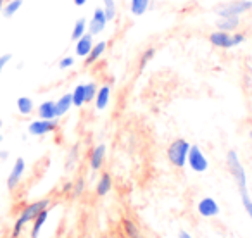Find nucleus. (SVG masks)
Returning <instances> with one entry per match:
<instances>
[{"label":"nucleus","mask_w":252,"mask_h":238,"mask_svg":"<svg viewBox=\"0 0 252 238\" xmlns=\"http://www.w3.org/2000/svg\"><path fill=\"white\" fill-rule=\"evenodd\" d=\"M45 209H50V199H40V200H35V202H30L19 210V216L16 219L14 226H12V231H11V238H19L25 231V226L30 224L36 216H38L42 210Z\"/></svg>","instance_id":"1"},{"label":"nucleus","mask_w":252,"mask_h":238,"mask_svg":"<svg viewBox=\"0 0 252 238\" xmlns=\"http://www.w3.org/2000/svg\"><path fill=\"white\" fill-rule=\"evenodd\" d=\"M192 147L189 140L185 138H176L166 149V157H168L169 164L176 169H183L187 166V157H189V150Z\"/></svg>","instance_id":"2"},{"label":"nucleus","mask_w":252,"mask_h":238,"mask_svg":"<svg viewBox=\"0 0 252 238\" xmlns=\"http://www.w3.org/2000/svg\"><path fill=\"white\" fill-rule=\"evenodd\" d=\"M245 35L242 31H233V33H228V31H213L209 35V43L216 49H223V50H230L235 49V47H240L242 43H245Z\"/></svg>","instance_id":"3"},{"label":"nucleus","mask_w":252,"mask_h":238,"mask_svg":"<svg viewBox=\"0 0 252 238\" xmlns=\"http://www.w3.org/2000/svg\"><path fill=\"white\" fill-rule=\"evenodd\" d=\"M226 168L230 171L231 178L237 183L238 193L249 192L247 190V173H245V168L242 166L240 157L235 150H228L226 152Z\"/></svg>","instance_id":"4"},{"label":"nucleus","mask_w":252,"mask_h":238,"mask_svg":"<svg viewBox=\"0 0 252 238\" xmlns=\"http://www.w3.org/2000/svg\"><path fill=\"white\" fill-rule=\"evenodd\" d=\"M252 11V0H231V2H223L220 4L214 12L218 18H231V16H240L247 14Z\"/></svg>","instance_id":"5"},{"label":"nucleus","mask_w":252,"mask_h":238,"mask_svg":"<svg viewBox=\"0 0 252 238\" xmlns=\"http://www.w3.org/2000/svg\"><path fill=\"white\" fill-rule=\"evenodd\" d=\"M187 166L193 173H206L209 169V161H207L206 154H204L199 145H192L190 147L189 157H187Z\"/></svg>","instance_id":"6"},{"label":"nucleus","mask_w":252,"mask_h":238,"mask_svg":"<svg viewBox=\"0 0 252 238\" xmlns=\"http://www.w3.org/2000/svg\"><path fill=\"white\" fill-rule=\"evenodd\" d=\"M59 128V123L57 119H35L32 121L28 126V133L33 135V137H45L49 133H54V131Z\"/></svg>","instance_id":"7"},{"label":"nucleus","mask_w":252,"mask_h":238,"mask_svg":"<svg viewBox=\"0 0 252 238\" xmlns=\"http://www.w3.org/2000/svg\"><path fill=\"white\" fill-rule=\"evenodd\" d=\"M25 171H26V161L23 157H18L14 161V164H12V169L7 176V181H5L9 192H14V190L18 188L23 176H25Z\"/></svg>","instance_id":"8"},{"label":"nucleus","mask_w":252,"mask_h":238,"mask_svg":"<svg viewBox=\"0 0 252 238\" xmlns=\"http://www.w3.org/2000/svg\"><path fill=\"white\" fill-rule=\"evenodd\" d=\"M107 18H105V12L102 7H97L94 11V14H92L90 21H88V33H90L92 36H97L100 35L102 31H105V28H107Z\"/></svg>","instance_id":"9"},{"label":"nucleus","mask_w":252,"mask_h":238,"mask_svg":"<svg viewBox=\"0 0 252 238\" xmlns=\"http://www.w3.org/2000/svg\"><path fill=\"white\" fill-rule=\"evenodd\" d=\"M105 154H107V147L104 144L95 145L94 149L90 150V155H88V166L94 173L100 171L102 166L105 162Z\"/></svg>","instance_id":"10"},{"label":"nucleus","mask_w":252,"mask_h":238,"mask_svg":"<svg viewBox=\"0 0 252 238\" xmlns=\"http://www.w3.org/2000/svg\"><path fill=\"white\" fill-rule=\"evenodd\" d=\"M220 204L213 199V197H204V199L199 200L197 204V212L200 214L206 219H211V217H216L220 214Z\"/></svg>","instance_id":"11"},{"label":"nucleus","mask_w":252,"mask_h":238,"mask_svg":"<svg viewBox=\"0 0 252 238\" xmlns=\"http://www.w3.org/2000/svg\"><path fill=\"white\" fill-rule=\"evenodd\" d=\"M105 50H107V42L105 40H100V42H95L94 47H92V50L88 52V56L83 59V64L85 66H94V64H97L98 60L102 59V56L105 54Z\"/></svg>","instance_id":"12"},{"label":"nucleus","mask_w":252,"mask_h":238,"mask_svg":"<svg viewBox=\"0 0 252 238\" xmlns=\"http://www.w3.org/2000/svg\"><path fill=\"white\" fill-rule=\"evenodd\" d=\"M94 36L90 35V33H85L81 38H78L76 42H74V54H76V57H87L88 52L92 50V47H94Z\"/></svg>","instance_id":"13"},{"label":"nucleus","mask_w":252,"mask_h":238,"mask_svg":"<svg viewBox=\"0 0 252 238\" xmlns=\"http://www.w3.org/2000/svg\"><path fill=\"white\" fill-rule=\"evenodd\" d=\"M94 102H95V109H97V111H104V109H107L109 102H111V87H109V85H102V87H98Z\"/></svg>","instance_id":"14"},{"label":"nucleus","mask_w":252,"mask_h":238,"mask_svg":"<svg viewBox=\"0 0 252 238\" xmlns=\"http://www.w3.org/2000/svg\"><path fill=\"white\" fill-rule=\"evenodd\" d=\"M214 25H216V30H220V31L233 33V31H238L240 18H237V16H231V18H218Z\"/></svg>","instance_id":"15"},{"label":"nucleus","mask_w":252,"mask_h":238,"mask_svg":"<svg viewBox=\"0 0 252 238\" xmlns=\"http://www.w3.org/2000/svg\"><path fill=\"white\" fill-rule=\"evenodd\" d=\"M112 190V176L109 173H102L97 179V185H95V193L98 197H105Z\"/></svg>","instance_id":"16"},{"label":"nucleus","mask_w":252,"mask_h":238,"mask_svg":"<svg viewBox=\"0 0 252 238\" xmlns=\"http://www.w3.org/2000/svg\"><path fill=\"white\" fill-rule=\"evenodd\" d=\"M121 226H123V231H125L126 238H145L144 235H142V230L138 228V224L135 223L133 219H130V217H125Z\"/></svg>","instance_id":"17"},{"label":"nucleus","mask_w":252,"mask_h":238,"mask_svg":"<svg viewBox=\"0 0 252 238\" xmlns=\"http://www.w3.org/2000/svg\"><path fill=\"white\" fill-rule=\"evenodd\" d=\"M36 114L40 119H57L56 114V102L54 100H45L38 105L36 109Z\"/></svg>","instance_id":"18"},{"label":"nucleus","mask_w":252,"mask_h":238,"mask_svg":"<svg viewBox=\"0 0 252 238\" xmlns=\"http://www.w3.org/2000/svg\"><path fill=\"white\" fill-rule=\"evenodd\" d=\"M73 107V98H71V93H64L61 98L56 100V114H57V119L66 116L67 112L71 111Z\"/></svg>","instance_id":"19"},{"label":"nucleus","mask_w":252,"mask_h":238,"mask_svg":"<svg viewBox=\"0 0 252 238\" xmlns=\"http://www.w3.org/2000/svg\"><path fill=\"white\" fill-rule=\"evenodd\" d=\"M49 219V209L42 210L35 219L32 221V231H30V238H38L40 237V231H42L43 224L47 223Z\"/></svg>","instance_id":"20"},{"label":"nucleus","mask_w":252,"mask_h":238,"mask_svg":"<svg viewBox=\"0 0 252 238\" xmlns=\"http://www.w3.org/2000/svg\"><path fill=\"white\" fill-rule=\"evenodd\" d=\"M151 9V0H130V14L140 18Z\"/></svg>","instance_id":"21"},{"label":"nucleus","mask_w":252,"mask_h":238,"mask_svg":"<svg viewBox=\"0 0 252 238\" xmlns=\"http://www.w3.org/2000/svg\"><path fill=\"white\" fill-rule=\"evenodd\" d=\"M16 107H18L21 116H30L35 111V104H33V100L30 97H19L18 100H16Z\"/></svg>","instance_id":"22"},{"label":"nucleus","mask_w":252,"mask_h":238,"mask_svg":"<svg viewBox=\"0 0 252 238\" xmlns=\"http://www.w3.org/2000/svg\"><path fill=\"white\" fill-rule=\"evenodd\" d=\"M154 57H156V47H147V49L140 54V59H138V73H144L147 64L151 62Z\"/></svg>","instance_id":"23"},{"label":"nucleus","mask_w":252,"mask_h":238,"mask_svg":"<svg viewBox=\"0 0 252 238\" xmlns=\"http://www.w3.org/2000/svg\"><path fill=\"white\" fill-rule=\"evenodd\" d=\"M87 26L88 25H87V19H85V18L76 19V23H74V26H73V31H71V40H73V42H76V40L81 38L85 33H88Z\"/></svg>","instance_id":"24"},{"label":"nucleus","mask_w":252,"mask_h":238,"mask_svg":"<svg viewBox=\"0 0 252 238\" xmlns=\"http://www.w3.org/2000/svg\"><path fill=\"white\" fill-rule=\"evenodd\" d=\"M71 98H73V105L74 107H83L87 102H85V85H76L74 90L71 91Z\"/></svg>","instance_id":"25"},{"label":"nucleus","mask_w":252,"mask_h":238,"mask_svg":"<svg viewBox=\"0 0 252 238\" xmlns=\"http://www.w3.org/2000/svg\"><path fill=\"white\" fill-rule=\"evenodd\" d=\"M102 9H104L107 21H114L116 16H118V4H116V0H102Z\"/></svg>","instance_id":"26"},{"label":"nucleus","mask_w":252,"mask_h":238,"mask_svg":"<svg viewBox=\"0 0 252 238\" xmlns=\"http://www.w3.org/2000/svg\"><path fill=\"white\" fill-rule=\"evenodd\" d=\"M23 2H25V0H7V4L2 9V14H4L5 18H12V16L23 7Z\"/></svg>","instance_id":"27"},{"label":"nucleus","mask_w":252,"mask_h":238,"mask_svg":"<svg viewBox=\"0 0 252 238\" xmlns=\"http://www.w3.org/2000/svg\"><path fill=\"white\" fill-rule=\"evenodd\" d=\"M78 157H80V145L76 144L69 149V152H67V157H66V169L67 171L74 169V166H76V162H78Z\"/></svg>","instance_id":"28"},{"label":"nucleus","mask_w":252,"mask_h":238,"mask_svg":"<svg viewBox=\"0 0 252 238\" xmlns=\"http://www.w3.org/2000/svg\"><path fill=\"white\" fill-rule=\"evenodd\" d=\"M97 90H98V85L95 83V81H88V83H85V102H87V104L94 102L95 95H97Z\"/></svg>","instance_id":"29"},{"label":"nucleus","mask_w":252,"mask_h":238,"mask_svg":"<svg viewBox=\"0 0 252 238\" xmlns=\"http://www.w3.org/2000/svg\"><path fill=\"white\" fill-rule=\"evenodd\" d=\"M85 188H87V181H85V178L74 179V181H73V190H71V197H74V199L81 197L85 193Z\"/></svg>","instance_id":"30"},{"label":"nucleus","mask_w":252,"mask_h":238,"mask_svg":"<svg viewBox=\"0 0 252 238\" xmlns=\"http://www.w3.org/2000/svg\"><path fill=\"white\" fill-rule=\"evenodd\" d=\"M240 199H242V204H244L245 212H247V216L251 217V221H252V199H251V195H249V192L240 193Z\"/></svg>","instance_id":"31"},{"label":"nucleus","mask_w":252,"mask_h":238,"mask_svg":"<svg viewBox=\"0 0 252 238\" xmlns=\"http://www.w3.org/2000/svg\"><path fill=\"white\" fill-rule=\"evenodd\" d=\"M74 62H76V60H74V57L73 56H66V57H63V59L59 60V69H71V67L74 66Z\"/></svg>","instance_id":"32"},{"label":"nucleus","mask_w":252,"mask_h":238,"mask_svg":"<svg viewBox=\"0 0 252 238\" xmlns=\"http://www.w3.org/2000/svg\"><path fill=\"white\" fill-rule=\"evenodd\" d=\"M11 59H12L11 54H4V56H0V76H2V71H4V67L11 62Z\"/></svg>","instance_id":"33"},{"label":"nucleus","mask_w":252,"mask_h":238,"mask_svg":"<svg viewBox=\"0 0 252 238\" xmlns=\"http://www.w3.org/2000/svg\"><path fill=\"white\" fill-rule=\"evenodd\" d=\"M71 190H73V181H66L63 185V190H61V192H63V193H69V195H71Z\"/></svg>","instance_id":"34"},{"label":"nucleus","mask_w":252,"mask_h":238,"mask_svg":"<svg viewBox=\"0 0 252 238\" xmlns=\"http://www.w3.org/2000/svg\"><path fill=\"white\" fill-rule=\"evenodd\" d=\"M73 2H74V5H78V7H83L88 0H73Z\"/></svg>","instance_id":"35"},{"label":"nucleus","mask_w":252,"mask_h":238,"mask_svg":"<svg viewBox=\"0 0 252 238\" xmlns=\"http://www.w3.org/2000/svg\"><path fill=\"white\" fill-rule=\"evenodd\" d=\"M178 237L180 238H192V235H190V233H187V231H180V233H178Z\"/></svg>","instance_id":"36"},{"label":"nucleus","mask_w":252,"mask_h":238,"mask_svg":"<svg viewBox=\"0 0 252 238\" xmlns=\"http://www.w3.org/2000/svg\"><path fill=\"white\" fill-rule=\"evenodd\" d=\"M7 157H9V152L7 150H2V152H0V159H2V161H5Z\"/></svg>","instance_id":"37"},{"label":"nucleus","mask_w":252,"mask_h":238,"mask_svg":"<svg viewBox=\"0 0 252 238\" xmlns=\"http://www.w3.org/2000/svg\"><path fill=\"white\" fill-rule=\"evenodd\" d=\"M5 4H7V0H0V12H2V9H4Z\"/></svg>","instance_id":"38"},{"label":"nucleus","mask_w":252,"mask_h":238,"mask_svg":"<svg viewBox=\"0 0 252 238\" xmlns=\"http://www.w3.org/2000/svg\"><path fill=\"white\" fill-rule=\"evenodd\" d=\"M249 137H251V138H252V130H251V131H249Z\"/></svg>","instance_id":"39"},{"label":"nucleus","mask_w":252,"mask_h":238,"mask_svg":"<svg viewBox=\"0 0 252 238\" xmlns=\"http://www.w3.org/2000/svg\"><path fill=\"white\" fill-rule=\"evenodd\" d=\"M0 128H2V119H0Z\"/></svg>","instance_id":"40"}]
</instances>
